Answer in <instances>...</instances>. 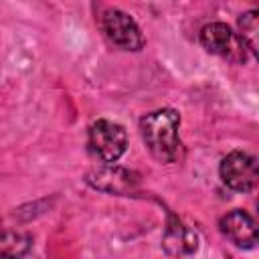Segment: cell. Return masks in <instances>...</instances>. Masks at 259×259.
Listing matches in <instances>:
<instances>
[{"label":"cell","mask_w":259,"mask_h":259,"mask_svg":"<svg viewBox=\"0 0 259 259\" xmlns=\"http://www.w3.org/2000/svg\"><path fill=\"white\" fill-rule=\"evenodd\" d=\"M85 182L99 192L127 196L138 190L140 174L134 170H127V168H119L115 164H103L99 168L89 170L85 176Z\"/></svg>","instance_id":"cell-6"},{"label":"cell","mask_w":259,"mask_h":259,"mask_svg":"<svg viewBox=\"0 0 259 259\" xmlns=\"http://www.w3.org/2000/svg\"><path fill=\"white\" fill-rule=\"evenodd\" d=\"M32 249V237L28 233L10 229L0 217V257H20Z\"/></svg>","instance_id":"cell-9"},{"label":"cell","mask_w":259,"mask_h":259,"mask_svg":"<svg viewBox=\"0 0 259 259\" xmlns=\"http://www.w3.org/2000/svg\"><path fill=\"white\" fill-rule=\"evenodd\" d=\"M180 113L172 107H162L146 113L140 119V134L150 154L162 164L180 162L184 148L180 140Z\"/></svg>","instance_id":"cell-1"},{"label":"cell","mask_w":259,"mask_h":259,"mask_svg":"<svg viewBox=\"0 0 259 259\" xmlns=\"http://www.w3.org/2000/svg\"><path fill=\"white\" fill-rule=\"evenodd\" d=\"M200 45L219 57H225L229 61H247V47L245 42L237 36V32L227 24V22H208L200 28Z\"/></svg>","instance_id":"cell-5"},{"label":"cell","mask_w":259,"mask_h":259,"mask_svg":"<svg viewBox=\"0 0 259 259\" xmlns=\"http://www.w3.org/2000/svg\"><path fill=\"white\" fill-rule=\"evenodd\" d=\"M219 176L227 188L235 192H251L259 178L257 158L249 152L233 150L221 160Z\"/></svg>","instance_id":"cell-3"},{"label":"cell","mask_w":259,"mask_h":259,"mask_svg":"<svg viewBox=\"0 0 259 259\" xmlns=\"http://www.w3.org/2000/svg\"><path fill=\"white\" fill-rule=\"evenodd\" d=\"M237 26H239V38L245 42V47L249 49L251 55L257 53V32H259V16H257V10H247L239 16L237 20Z\"/></svg>","instance_id":"cell-10"},{"label":"cell","mask_w":259,"mask_h":259,"mask_svg":"<svg viewBox=\"0 0 259 259\" xmlns=\"http://www.w3.org/2000/svg\"><path fill=\"white\" fill-rule=\"evenodd\" d=\"M101 30L105 36L123 51H142L146 45V38L138 26V22L119 8H107L101 14Z\"/></svg>","instance_id":"cell-4"},{"label":"cell","mask_w":259,"mask_h":259,"mask_svg":"<svg viewBox=\"0 0 259 259\" xmlns=\"http://www.w3.org/2000/svg\"><path fill=\"white\" fill-rule=\"evenodd\" d=\"M87 146L101 164H117L127 150V132L111 119H95L87 132Z\"/></svg>","instance_id":"cell-2"},{"label":"cell","mask_w":259,"mask_h":259,"mask_svg":"<svg viewBox=\"0 0 259 259\" xmlns=\"http://www.w3.org/2000/svg\"><path fill=\"white\" fill-rule=\"evenodd\" d=\"M162 247L168 255L180 257V255H192L198 249V235L186 227L176 214L168 212V221L162 235Z\"/></svg>","instance_id":"cell-8"},{"label":"cell","mask_w":259,"mask_h":259,"mask_svg":"<svg viewBox=\"0 0 259 259\" xmlns=\"http://www.w3.org/2000/svg\"><path fill=\"white\" fill-rule=\"evenodd\" d=\"M219 231L241 249H253L257 245V223L243 208H235L221 217Z\"/></svg>","instance_id":"cell-7"}]
</instances>
